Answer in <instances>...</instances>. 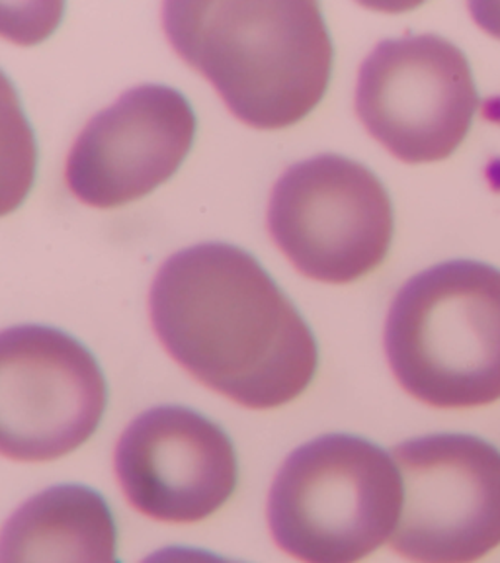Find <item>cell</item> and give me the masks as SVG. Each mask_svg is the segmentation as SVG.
Segmentation results:
<instances>
[{"instance_id":"obj_1","label":"cell","mask_w":500,"mask_h":563,"mask_svg":"<svg viewBox=\"0 0 500 563\" xmlns=\"http://www.w3.org/2000/svg\"><path fill=\"white\" fill-rule=\"evenodd\" d=\"M149 308L168 354L243 407L291 404L315 378V334L245 249L202 243L178 251L158 268Z\"/></svg>"},{"instance_id":"obj_2","label":"cell","mask_w":500,"mask_h":563,"mask_svg":"<svg viewBox=\"0 0 500 563\" xmlns=\"http://www.w3.org/2000/svg\"><path fill=\"white\" fill-rule=\"evenodd\" d=\"M163 26L175 52L251 128H290L325 98L334 47L316 2L173 0Z\"/></svg>"},{"instance_id":"obj_3","label":"cell","mask_w":500,"mask_h":563,"mask_svg":"<svg viewBox=\"0 0 500 563\" xmlns=\"http://www.w3.org/2000/svg\"><path fill=\"white\" fill-rule=\"evenodd\" d=\"M386 352L397 382L422 404L499 401V268L457 258L413 276L389 308Z\"/></svg>"},{"instance_id":"obj_4","label":"cell","mask_w":500,"mask_h":563,"mask_svg":"<svg viewBox=\"0 0 500 563\" xmlns=\"http://www.w3.org/2000/svg\"><path fill=\"white\" fill-rule=\"evenodd\" d=\"M404 485L396 457L356 434L293 450L274 479L268 525L301 563H360L396 534Z\"/></svg>"},{"instance_id":"obj_5","label":"cell","mask_w":500,"mask_h":563,"mask_svg":"<svg viewBox=\"0 0 500 563\" xmlns=\"http://www.w3.org/2000/svg\"><path fill=\"white\" fill-rule=\"evenodd\" d=\"M268 231L303 276L351 284L386 261L396 216L376 173L343 155H316L274 185Z\"/></svg>"},{"instance_id":"obj_6","label":"cell","mask_w":500,"mask_h":563,"mask_svg":"<svg viewBox=\"0 0 500 563\" xmlns=\"http://www.w3.org/2000/svg\"><path fill=\"white\" fill-rule=\"evenodd\" d=\"M479 90L466 53L434 34L384 40L362 63L356 112L371 137L409 165L452 157Z\"/></svg>"},{"instance_id":"obj_7","label":"cell","mask_w":500,"mask_h":563,"mask_svg":"<svg viewBox=\"0 0 500 563\" xmlns=\"http://www.w3.org/2000/svg\"><path fill=\"white\" fill-rule=\"evenodd\" d=\"M404 485L393 548L413 563H475L500 545V450L442 432L397 444Z\"/></svg>"},{"instance_id":"obj_8","label":"cell","mask_w":500,"mask_h":563,"mask_svg":"<svg viewBox=\"0 0 500 563\" xmlns=\"http://www.w3.org/2000/svg\"><path fill=\"white\" fill-rule=\"evenodd\" d=\"M108 386L95 354L62 329L0 331V456L49 462L98 431Z\"/></svg>"},{"instance_id":"obj_9","label":"cell","mask_w":500,"mask_h":563,"mask_svg":"<svg viewBox=\"0 0 500 563\" xmlns=\"http://www.w3.org/2000/svg\"><path fill=\"white\" fill-rule=\"evenodd\" d=\"M114 464L133 509L163 522L208 519L237 489L233 440L218 422L180 405L133 419L118 440Z\"/></svg>"},{"instance_id":"obj_10","label":"cell","mask_w":500,"mask_h":563,"mask_svg":"<svg viewBox=\"0 0 500 563\" xmlns=\"http://www.w3.org/2000/svg\"><path fill=\"white\" fill-rule=\"evenodd\" d=\"M188 98L165 85H141L98 112L67 158L73 196L110 210L135 202L165 185L185 163L196 137Z\"/></svg>"},{"instance_id":"obj_11","label":"cell","mask_w":500,"mask_h":563,"mask_svg":"<svg viewBox=\"0 0 500 563\" xmlns=\"http://www.w3.org/2000/svg\"><path fill=\"white\" fill-rule=\"evenodd\" d=\"M115 550L112 509L87 485L37 493L0 530V563H115Z\"/></svg>"},{"instance_id":"obj_12","label":"cell","mask_w":500,"mask_h":563,"mask_svg":"<svg viewBox=\"0 0 500 563\" xmlns=\"http://www.w3.org/2000/svg\"><path fill=\"white\" fill-rule=\"evenodd\" d=\"M37 143L12 80L0 69V218L16 211L32 192Z\"/></svg>"},{"instance_id":"obj_13","label":"cell","mask_w":500,"mask_h":563,"mask_svg":"<svg viewBox=\"0 0 500 563\" xmlns=\"http://www.w3.org/2000/svg\"><path fill=\"white\" fill-rule=\"evenodd\" d=\"M47 7H42V10ZM40 12H35L32 16H2L0 14V35L10 37L20 44H34L42 42L44 37L52 34L53 27H57L62 20L63 7H55L52 12H47L42 16Z\"/></svg>"},{"instance_id":"obj_14","label":"cell","mask_w":500,"mask_h":563,"mask_svg":"<svg viewBox=\"0 0 500 563\" xmlns=\"http://www.w3.org/2000/svg\"><path fill=\"white\" fill-rule=\"evenodd\" d=\"M141 563H243L235 560H227L218 554H211L208 550L200 548H188V545H168L147 555Z\"/></svg>"}]
</instances>
